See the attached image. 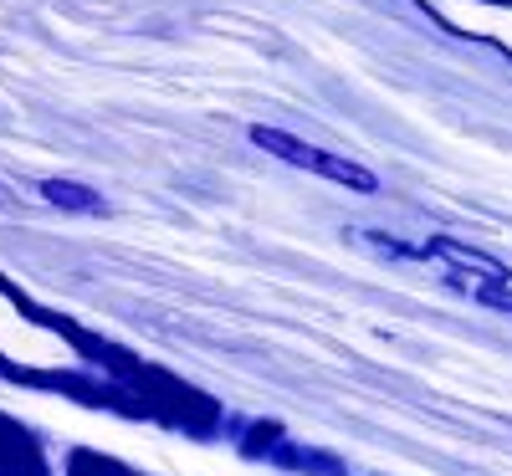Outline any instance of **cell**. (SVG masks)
Listing matches in <instances>:
<instances>
[{
  "instance_id": "cell-1",
  "label": "cell",
  "mask_w": 512,
  "mask_h": 476,
  "mask_svg": "<svg viewBox=\"0 0 512 476\" xmlns=\"http://www.w3.org/2000/svg\"><path fill=\"white\" fill-rule=\"evenodd\" d=\"M251 144H256V149H267V154H277V159H287V164H297V169H313V175H323V180L349 185V190H359V195H374V190H379L374 169H364V164H354V159H344V154L313 149V144H303V139L282 134V128L256 123V128H251Z\"/></svg>"
},
{
  "instance_id": "cell-2",
  "label": "cell",
  "mask_w": 512,
  "mask_h": 476,
  "mask_svg": "<svg viewBox=\"0 0 512 476\" xmlns=\"http://www.w3.org/2000/svg\"><path fill=\"white\" fill-rule=\"evenodd\" d=\"M425 256H441V262H451L456 272H466L461 287L472 292V297L497 302V308H512V272H507L502 262H492V256L466 251V246H456V241H446V236H436L431 246H425Z\"/></svg>"
},
{
  "instance_id": "cell-3",
  "label": "cell",
  "mask_w": 512,
  "mask_h": 476,
  "mask_svg": "<svg viewBox=\"0 0 512 476\" xmlns=\"http://www.w3.org/2000/svg\"><path fill=\"white\" fill-rule=\"evenodd\" d=\"M41 195H47L52 205H62V210H103V200L88 185H72V180H47Z\"/></svg>"
}]
</instances>
